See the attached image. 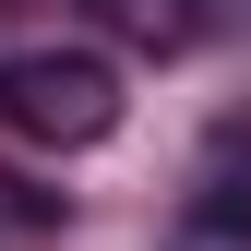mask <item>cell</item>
<instances>
[{
	"label": "cell",
	"mask_w": 251,
	"mask_h": 251,
	"mask_svg": "<svg viewBox=\"0 0 251 251\" xmlns=\"http://www.w3.org/2000/svg\"><path fill=\"white\" fill-rule=\"evenodd\" d=\"M0 120H12L24 144L84 155V144L120 132V72L96 48H24V60H0Z\"/></svg>",
	"instance_id": "obj_1"
},
{
	"label": "cell",
	"mask_w": 251,
	"mask_h": 251,
	"mask_svg": "<svg viewBox=\"0 0 251 251\" xmlns=\"http://www.w3.org/2000/svg\"><path fill=\"white\" fill-rule=\"evenodd\" d=\"M179 251H251V132L239 120L203 144L192 192H179Z\"/></svg>",
	"instance_id": "obj_2"
},
{
	"label": "cell",
	"mask_w": 251,
	"mask_h": 251,
	"mask_svg": "<svg viewBox=\"0 0 251 251\" xmlns=\"http://www.w3.org/2000/svg\"><path fill=\"white\" fill-rule=\"evenodd\" d=\"M96 12H108L132 48H155V60H179V48L203 36V0H96Z\"/></svg>",
	"instance_id": "obj_3"
}]
</instances>
